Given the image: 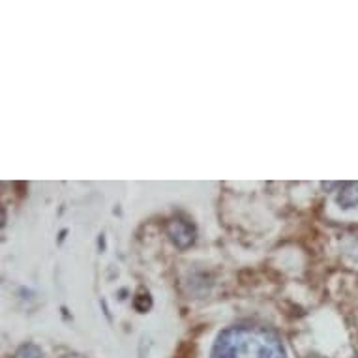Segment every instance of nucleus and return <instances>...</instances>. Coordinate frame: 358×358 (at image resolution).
<instances>
[{
  "label": "nucleus",
  "mask_w": 358,
  "mask_h": 358,
  "mask_svg": "<svg viewBox=\"0 0 358 358\" xmlns=\"http://www.w3.org/2000/svg\"><path fill=\"white\" fill-rule=\"evenodd\" d=\"M212 358H285L282 343L266 330L235 327L217 336Z\"/></svg>",
  "instance_id": "nucleus-1"
},
{
  "label": "nucleus",
  "mask_w": 358,
  "mask_h": 358,
  "mask_svg": "<svg viewBox=\"0 0 358 358\" xmlns=\"http://www.w3.org/2000/svg\"><path fill=\"white\" fill-rule=\"evenodd\" d=\"M338 203H340L343 208H351V206L358 205V182L349 184L343 192L338 197Z\"/></svg>",
  "instance_id": "nucleus-2"
},
{
  "label": "nucleus",
  "mask_w": 358,
  "mask_h": 358,
  "mask_svg": "<svg viewBox=\"0 0 358 358\" xmlns=\"http://www.w3.org/2000/svg\"><path fill=\"white\" fill-rule=\"evenodd\" d=\"M15 358H43V355H41V351L36 345H24L19 349Z\"/></svg>",
  "instance_id": "nucleus-3"
}]
</instances>
